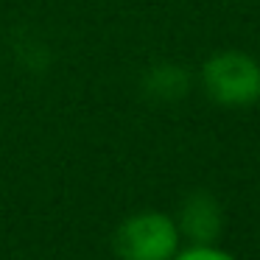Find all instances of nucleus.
<instances>
[{
  "instance_id": "obj_1",
  "label": "nucleus",
  "mask_w": 260,
  "mask_h": 260,
  "mask_svg": "<svg viewBox=\"0 0 260 260\" xmlns=\"http://www.w3.org/2000/svg\"><path fill=\"white\" fill-rule=\"evenodd\" d=\"M179 226L165 213H137L120 221L112 235L118 260H171L179 252Z\"/></svg>"
},
{
  "instance_id": "obj_2",
  "label": "nucleus",
  "mask_w": 260,
  "mask_h": 260,
  "mask_svg": "<svg viewBox=\"0 0 260 260\" xmlns=\"http://www.w3.org/2000/svg\"><path fill=\"white\" fill-rule=\"evenodd\" d=\"M207 95L224 107H249L260 101V64L246 53L226 51L213 56L202 70Z\"/></svg>"
},
{
  "instance_id": "obj_3",
  "label": "nucleus",
  "mask_w": 260,
  "mask_h": 260,
  "mask_svg": "<svg viewBox=\"0 0 260 260\" xmlns=\"http://www.w3.org/2000/svg\"><path fill=\"white\" fill-rule=\"evenodd\" d=\"M179 232H185L193 243H213L221 230V207L207 193H193L182 207Z\"/></svg>"
},
{
  "instance_id": "obj_4",
  "label": "nucleus",
  "mask_w": 260,
  "mask_h": 260,
  "mask_svg": "<svg viewBox=\"0 0 260 260\" xmlns=\"http://www.w3.org/2000/svg\"><path fill=\"white\" fill-rule=\"evenodd\" d=\"M171 260H235V257L221 252V249H215V246H210V243H193L185 252H176Z\"/></svg>"
}]
</instances>
